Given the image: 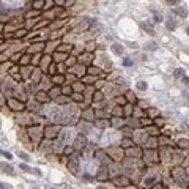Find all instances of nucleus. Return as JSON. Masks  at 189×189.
Instances as JSON below:
<instances>
[{"mask_svg":"<svg viewBox=\"0 0 189 189\" xmlns=\"http://www.w3.org/2000/svg\"><path fill=\"white\" fill-rule=\"evenodd\" d=\"M43 134H44V137H46V139L52 140V139H55V137L59 136V128L57 126H46Z\"/></svg>","mask_w":189,"mask_h":189,"instance_id":"1","label":"nucleus"},{"mask_svg":"<svg viewBox=\"0 0 189 189\" xmlns=\"http://www.w3.org/2000/svg\"><path fill=\"white\" fill-rule=\"evenodd\" d=\"M8 104L13 110H19V112H22V110L25 109V104L21 103V101H16V99H8Z\"/></svg>","mask_w":189,"mask_h":189,"instance_id":"2","label":"nucleus"},{"mask_svg":"<svg viewBox=\"0 0 189 189\" xmlns=\"http://www.w3.org/2000/svg\"><path fill=\"white\" fill-rule=\"evenodd\" d=\"M87 147V139L85 137H82V136H79L76 139V142H74V150H84Z\"/></svg>","mask_w":189,"mask_h":189,"instance_id":"3","label":"nucleus"},{"mask_svg":"<svg viewBox=\"0 0 189 189\" xmlns=\"http://www.w3.org/2000/svg\"><path fill=\"white\" fill-rule=\"evenodd\" d=\"M77 158L76 156H71L70 161H68V169L71 170V173H77Z\"/></svg>","mask_w":189,"mask_h":189,"instance_id":"4","label":"nucleus"},{"mask_svg":"<svg viewBox=\"0 0 189 189\" xmlns=\"http://www.w3.org/2000/svg\"><path fill=\"white\" fill-rule=\"evenodd\" d=\"M47 95H49L51 99H57L62 95V88L60 87H54V88H51V90L47 92Z\"/></svg>","mask_w":189,"mask_h":189,"instance_id":"5","label":"nucleus"},{"mask_svg":"<svg viewBox=\"0 0 189 189\" xmlns=\"http://www.w3.org/2000/svg\"><path fill=\"white\" fill-rule=\"evenodd\" d=\"M65 81H66V79H65L63 74H52V79H51V82L55 84V85H62Z\"/></svg>","mask_w":189,"mask_h":189,"instance_id":"6","label":"nucleus"},{"mask_svg":"<svg viewBox=\"0 0 189 189\" xmlns=\"http://www.w3.org/2000/svg\"><path fill=\"white\" fill-rule=\"evenodd\" d=\"M114 183H115V186H128V183H129V178H126V176H117V178H114Z\"/></svg>","mask_w":189,"mask_h":189,"instance_id":"7","label":"nucleus"},{"mask_svg":"<svg viewBox=\"0 0 189 189\" xmlns=\"http://www.w3.org/2000/svg\"><path fill=\"white\" fill-rule=\"evenodd\" d=\"M49 99H51V98H49V95H47L46 92H38V93H36V101H38V103H47Z\"/></svg>","mask_w":189,"mask_h":189,"instance_id":"8","label":"nucleus"},{"mask_svg":"<svg viewBox=\"0 0 189 189\" xmlns=\"http://www.w3.org/2000/svg\"><path fill=\"white\" fill-rule=\"evenodd\" d=\"M136 145V142L132 140V139H129V137H125L123 140H121V147L123 148H131V147H134Z\"/></svg>","mask_w":189,"mask_h":189,"instance_id":"9","label":"nucleus"},{"mask_svg":"<svg viewBox=\"0 0 189 189\" xmlns=\"http://www.w3.org/2000/svg\"><path fill=\"white\" fill-rule=\"evenodd\" d=\"M70 98H73L76 103H82V101H84V95H82V93H79V92H76V93L73 92Z\"/></svg>","mask_w":189,"mask_h":189,"instance_id":"10","label":"nucleus"},{"mask_svg":"<svg viewBox=\"0 0 189 189\" xmlns=\"http://www.w3.org/2000/svg\"><path fill=\"white\" fill-rule=\"evenodd\" d=\"M139 123H140V126H151L153 125V120L151 118H147V117H142Z\"/></svg>","mask_w":189,"mask_h":189,"instance_id":"11","label":"nucleus"},{"mask_svg":"<svg viewBox=\"0 0 189 189\" xmlns=\"http://www.w3.org/2000/svg\"><path fill=\"white\" fill-rule=\"evenodd\" d=\"M65 60H66V55L65 54H60V52H55L54 54V62H59L60 63V62H65Z\"/></svg>","mask_w":189,"mask_h":189,"instance_id":"12","label":"nucleus"},{"mask_svg":"<svg viewBox=\"0 0 189 189\" xmlns=\"http://www.w3.org/2000/svg\"><path fill=\"white\" fill-rule=\"evenodd\" d=\"M0 169H2L5 173H9V175L14 173V172H13V167H11V165H6V164H0Z\"/></svg>","mask_w":189,"mask_h":189,"instance_id":"13","label":"nucleus"},{"mask_svg":"<svg viewBox=\"0 0 189 189\" xmlns=\"http://www.w3.org/2000/svg\"><path fill=\"white\" fill-rule=\"evenodd\" d=\"M112 51H114V54L121 55L123 54V46H120V44H112Z\"/></svg>","mask_w":189,"mask_h":189,"instance_id":"14","label":"nucleus"},{"mask_svg":"<svg viewBox=\"0 0 189 189\" xmlns=\"http://www.w3.org/2000/svg\"><path fill=\"white\" fill-rule=\"evenodd\" d=\"M43 6H44V0H35L33 2V5H32V8H35V9H43Z\"/></svg>","mask_w":189,"mask_h":189,"instance_id":"15","label":"nucleus"},{"mask_svg":"<svg viewBox=\"0 0 189 189\" xmlns=\"http://www.w3.org/2000/svg\"><path fill=\"white\" fill-rule=\"evenodd\" d=\"M148 134L151 136V137H158L161 132H159V128H154V126H151L150 129H148Z\"/></svg>","mask_w":189,"mask_h":189,"instance_id":"16","label":"nucleus"},{"mask_svg":"<svg viewBox=\"0 0 189 189\" xmlns=\"http://www.w3.org/2000/svg\"><path fill=\"white\" fill-rule=\"evenodd\" d=\"M27 35V30H24V28H17V30H14V33H13V36L14 38H19V36H25Z\"/></svg>","mask_w":189,"mask_h":189,"instance_id":"17","label":"nucleus"},{"mask_svg":"<svg viewBox=\"0 0 189 189\" xmlns=\"http://www.w3.org/2000/svg\"><path fill=\"white\" fill-rule=\"evenodd\" d=\"M156 142H158V140H156V137H151V139L148 140V143H147V147H148L150 150H154V148L158 147V145H156Z\"/></svg>","mask_w":189,"mask_h":189,"instance_id":"18","label":"nucleus"},{"mask_svg":"<svg viewBox=\"0 0 189 189\" xmlns=\"http://www.w3.org/2000/svg\"><path fill=\"white\" fill-rule=\"evenodd\" d=\"M74 90H73V87L70 85V87H65V88H62V95H65V96H71V93H73Z\"/></svg>","mask_w":189,"mask_h":189,"instance_id":"19","label":"nucleus"},{"mask_svg":"<svg viewBox=\"0 0 189 189\" xmlns=\"http://www.w3.org/2000/svg\"><path fill=\"white\" fill-rule=\"evenodd\" d=\"M126 101H129V103H132V104H136V103H137V98L132 95L131 92H128V93H126Z\"/></svg>","mask_w":189,"mask_h":189,"instance_id":"20","label":"nucleus"},{"mask_svg":"<svg viewBox=\"0 0 189 189\" xmlns=\"http://www.w3.org/2000/svg\"><path fill=\"white\" fill-rule=\"evenodd\" d=\"M87 73L90 76H95V74H99V68H95V66H90V68L87 70Z\"/></svg>","mask_w":189,"mask_h":189,"instance_id":"21","label":"nucleus"},{"mask_svg":"<svg viewBox=\"0 0 189 189\" xmlns=\"http://www.w3.org/2000/svg\"><path fill=\"white\" fill-rule=\"evenodd\" d=\"M54 6V0H44V9H51Z\"/></svg>","mask_w":189,"mask_h":189,"instance_id":"22","label":"nucleus"},{"mask_svg":"<svg viewBox=\"0 0 189 189\" xmlns=\"http://www.w3.org/2000/svg\"><path fill=\"white\" fill-rule=\"evenodd\" d=\"M73 84H74V82H73ZM73 90L82 93V92H84V85H81V84H74V85H73Z\"/></svg>","mask_w":189,"mask_h":189,"instance_id":"23","label":"nucleus"},{"mask_svg":"<svg viewBox=\"0 0 189 189\" xmlns=\"http://www.w3.org/2000/svg\"><path fill=\"white\" fill-rule=\"evenodd\" d=\"M173 11H175V13L178 14V16H181V17H183V16H186V9H184V8H175Z\"/></svg>","mask_w":189,"mask_h":189,"instance_id":"24","label":"nucleus"},{"mask_svg":"<svg viewBox=\"0 0 189 189\" xmlns=\"http://www.w3.org/2000/svg\"><path fill=\"white\" fill-rule=\"evenodd\" d=\"M104 96H103V93L101 92H96V93H93V101H101Z\"/></svg>","mask_w":189,"mask_h":189,"instance_id":"25","label":"nucleus"},{"mask_svg":"<svg viewBox=\"0 0 189 189\" xmlns=\"http://www.w3.org/2000/svg\"><path fill=\"white\" fill-rule=\"evenodd\" d=\"M147 82H143V81H140L139 84H137V88H139V90H147Z\"/></svg>","mask_w":189,"mask_h":189,"instance_id":"26","label":"nucleus"},{"mask_svg":"<svg viewBox=\"0 0 189 189\" xmlns=\"http://www.w3.org/2000/svg\"><path fill=\"white\" fill-rule=\"evenodd\" d=\"M154 181H156V178H147L145 181H143V184H145V186H153Z\"/></svg>","mask_w":189,"mask_h":189,"instance_id":"27","label":"nucleus"},{"mask_svg":"<svg viewBox=\"0 0 189 189\" xmlns=\"http://www.w3.org/2000/svg\"><path fill=\"white\" fill-rule=\"evenodd\" d=\"M115 101H117V104H123V106H125V104H126V98H125V96H118Z\"/></svg>","mask_w":189,"mask_h":189,"instance_id":"28","label":"nucleus"},{"mask_svg":"<svg viewBox=\"0 0 189 189\" xmlns=\"http://www.w3.org/2000/svg\"><path fill=\"white\" fill-rule=\"evenodd\" d=\"M17 154H19V158H22L24 161H30V158H28V154H27V153H24V151H19Z\"/></svg>","mask_w":189,"mask_h":189,"instance_id":"29","label":"nucleus"},{"mask_svg":"<svg viewBox=\"0 0 189 189\" xmlns=\"http://www.w3.org/2000/svg\"><path fill=\"white\" fill-rule=\"evenodd\" d=\"M32 16H40V11L36 9V11H28V13L25 14V17L28 19V17H32Z\"/></svg>","mask_w":189,"mask_h":189,"instance_id":"30","label":"nucleus"},{"mask_svg":"<svg viewBox=\"0 0 189 189\" xmlns=\"http://www.w3.org/2000/svg\"><path fill=\"white\" fill-rule=\"evenodd\" d=\"M147 49H148V51H154V49H158V44L151 41V43H148V46H147Z\"/></svg>","mask_w":189,"mask_h":189,"instance_id":"31","label":"nucleus"},{"mask_svg":"<svg viewBox=\"0 0 189 189\" xmlns=\"http://www.w3.org/2000/svg\"><path fill=\"white\" fill-rule=\"evenodd\" d=\"M28 57H30V55H22L19 62H21L22 65H25V63H28Z\"/></svg>","mask_w":189,"mask_h":189,"instance_id":"32","label":"nucleus"},{"mask_svg":"<svg viewBox=\"0 0 189 189\" xmlns=\"http://www.w3.org/2000/svg\"><path fill=\"white\" fill-rule=\"evenodd\" d=\"M143 28H147L150 35H154V30H153V27H151V25H148V24H143Z\"/></svg>","mask_w":189,"mask_h":189,"instance_id":"33","label":"nucleus"},{"mask_svg":"<svg viewBox=\"0 0 189 189\" xmlns=\"http://www.w3.org/2000/svg\"><path fill=\"white\" fill-rule=\"evenodd\" d=\"M47 70H49L47 73H49L51 76H52V74H55V71H57V70H55V63H52V65L49 66V68H47Z\"/></svg>","mask_w":189,"mask_h":189,"instance_id":"34","label":"nucleus"},{"mask_svg":"<svg viewBox=\"0 0 189 189\" xmlns=\"http://www.w3.org/2000/svg\"><path fill=\"white\" fill-rule=\"evenodd\" d=\"M21 169H22V170H24V172H28V173L32 172V169L28 167V165H25V164H21Z\"/></svg>","mask_w":189,"mask_h":189,"instance_id":"35","label":"nucleus"},{"mask_svg":"<svg viewBox=\"0 0 189 189\" xmlns=\"http://www.w3.org/2000/svg\"><path fill=\"white\" fill-rule=\"evenodd\" d=\"M57 49H59V51H71L73 46H60V47L57 46Z\"/></svg>","mask_w":189,"mask_h":189,"instance_id":"36","label":"nucleus"},{"mask_svg":"<svg viewBox=\"0 0 189 189\" xmlns=\"http://www.w3.org/2000/svg\"><path fill=\"white\" fill-rule=\"evenodd\" d=\"M8 21H9V17H8V16L0 14V22H2V24H5V22H8Z\"/></svg>","mask_w":189,"mask_h":189,"instance_id":"37","label":"nucleus"},{"mask_svg":"<svg viewBox=\"0 0 189 189\" xmlns=\"http://www.w3.org/2000/svg\"><path fill=\"white\" fill-rule=\"evenodd\" d=\"M154 22H162V16L158 14V13H154Z\"/></svg>","mask_w":189,"mask_h":189,"instance_id":"38","label":"nucleus"},{"mask_svg":"<svg viewBox=\"0 0 189 189\" xmlns=\"http://www.w3.org/2000/svg\"><path fill=\"white\" fill-rule=\"evenodd\" d=\"M167 28H169V30H175V22L169 21V22H167Z\"/></svg>","mask_w":189,"mask_h":189,"instance_id":"39","label":"nucleus"},{"mask_svg":"<svg viewBox=\"0 0 189 189\" xmlns=\"http://www.w3.org/2000/svg\"><path fill=\"white\" fill-rule=\"evenodd\" d=\"M40 57H41V55H35V57H33V59H32V62H33V65H38V63H40Z\"/></svg>","mask_w":189,"mask_h":189,"instance_id":"40","label":"nucleus"},{"mask_svg":"<svg viewBox=\"0 0 189 189\" xmlns=\"http://www.w3.org/2000/svg\"><path fill=\"white\" fill-rule=\"evenodd\" d=\"M21 57H22V54H14L11 60H13V62H17V60H21Z\"/></svg>","mask_w":189,"mask_h":189,"instance_id":"41","label":"nucleus"},{"mask_svg":"<svg viewBox=\"0 0 189 189\" xmlns=\"http://www.w3.org/2000/svg\"><path fill=\"white\" fill-rule=\"evenodd\" d=\"M114 114H115V115H120V117H121V115H123V109H121V107L118 109V107H117V109H115V112H114Z\"/></svg>","mask_w":189,"mask_h":189,"instance_id":"42","label":"nucleus"},{"mask_svg":"<svg viewBox=\"0 0 189 189\" xmlns=\"http://www.w3.org/2000/svg\"><path fill=\"white\" fill-rule=\"evenodd\" d=\"M3 156H5L6 159H13V154H11V153H8V151H3Z\"/></svg>","mask_w":189,"mask_h":189,"instance_id":"43","label":"nucleus"},{"mask_svg":"<svg viewBox=\"0 0 189 189\" xmlns=\"http://www.w3.org/2000/svg\"><path fill=\"white\" fill-rule=\"evenodd\" d=\"M178 145H180V147H181V148H187V140H184V142H183V140H181V142H180V143H178Z\"/></svg>","mask_w":189,"mask_h":189,"instance_id":"44","label":"nucleus"},{"mask_svg":"<svg viewBox=\"0 0 189 189\" xmlns=\"http://www.w3.org/2000/svg\"><path fill=\"white\" fill-rule=\"evenodd\" d=\"M73 150H74L73 147H66V148H65V153H66V154H71V153H73Z\"/></svg>","mask_w":189,"mask_h":189,"instance_id":"45","label":"nucleus"},{"mask_svg":"<svg viewBox=\"0 0 189 189\" xmlns=\"http://www.w3.org/2000/svg\"><path fill=\"white\" fill-rule=\"evenodd\" d=\"M123 63H125V66H131V65H132V60H131V59H125Z\"/></svg>","mask_w":189,"mask_h":189,"instance_id":"46","label":"nucleus"},{"mask_svg":"<svg viewBox=\"0 0 189 189\" xmlns=\"http://www.w3.org/2000/svg\"><path fill=\"white\" fill-rule=\"evenodd\" d=\"M175 76H176V77H181V76H183V71H181V70H176V71H175Z\"/></svg>","mask_w":189,"mask_h":189,"instance_id":"47","label":"nucleus"},{"mask_svg":"<svg viewBox=\"0 0 189 189\" xmlns=\"http://www.w3.org/2000/svg\"><path fill=\"white\" fill-rule=\"evenodd\" d=\"M176 2H180V0H169V3H170V5H175Z\"/></svg>","mask_w":189,"mask_h":189,"instance_id":"48","label":"nucleus"},{"mask_svg":"<svg viewBox=\"0 0 189 189\" xmlns=\"http://www.w3.org/2000/svg\"><path fill=\"white\" fill-rule=\"evenodd\" d=\"M0 187H9L8 184H0Z\"/></svg>","mask_w":189,"mask_h":189,"instance_id":"49","label":"nucleus"},{"mask_svg":"<svg viewBox=\"0 0 189 189\" xmlns=\"http://www.w3.org/2000/svg\"><path fill=\"white\" fill-rule=\"evenodd\" d=\"M2 27H3V24H2V22H0V30H2Z\"/></svg>","mask_w":189,"mask_h":189,"instance_id":"50","label":"nucleus"},{"mask_svg":"<svg viewBox=\"0 0 189 189\" xmlns=\"http://www.w3.org/2000/svg\"><path fill=\"white\" fill-rule=\"evenodd\" d=\"M0 154H3V151H2V150H0Z\"/></svg>","mask_w":189,"mask_h":189,"instance_id":"51","label":"nucleus"}]
</instances>
